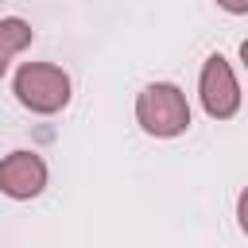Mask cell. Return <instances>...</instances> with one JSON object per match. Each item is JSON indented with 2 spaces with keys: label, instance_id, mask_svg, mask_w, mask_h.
Returning a JSON list of instances; mask_svg holds the SVG:
<instances>
[{
  "label": "cell",
  "instance_id": "obj_1",
  "mask_svg": "<svg viewBox=\"0 0 248 248\" xmlns=\"http://www.w3.org/2000/svg\"><path fill=\"white\" fill-rule=\"evenodd\" d=\"M136 120L155 140H174L190 128V101L174 81H151L136 97Z\"/></svg>",
  "mask_w": 248,
  "mask_h": 248
},
{
  "label": "cell",
  "instance_id": "obj_2",
  "mask_svg": "<svg viewBox=\"0 0 248 248\" xmlns=\"http://www.w3.org/2000/svg\"><path fill=\"white\" fill-rule=\"evenodd\" d=\"M12 93L19 97L23 108L50 116V112H62L70 105V78L54 62H23L12 74Z\"/></svg>",
  "mask_w": 248,
  "mask_h": 248
},
{
  "label": "cell",
  "instance_id": "obj_3",
  "mask_svg": "<svg viewBox=\"0 0 248 248\" xmlns=\"http://www.w3.org/2000/svg\"><path fill=\"white\" fill-rule=\"evenodd\" d=\"M198 97H202L205 116H213V120L236 116V108H240V81H236L232 66L225 62V54H209L205 58L202 78H198Z\"/></svg>",
  "mask_w": 248,
  "mask_h": 248
},
{
  "label": "cell",
  "instance_id": "obj_4",
  "mask_svg": "<svg viewBox=\"0 0 248 248\" xmlns=\"http://www.w3.org/2000/svg\"><path fill=\"white\" fill-rule=\"evenodd\" d=\"M46 186V163L43 155L35 151H12L4 155L0 163V190L16 202H27V198H39Z\"/></svg>",
  "mask_w": 248,
  "mask_h": 248
},
{
  "label": "cell",
  "instance_id": "obj_5",
  "mask_svg": "<svg viewBox=\"0 0 248 248\" xmlns=\"http://www.w3.org/2000/svg\"><path fill=\"white\" fill-rule=\"evenodd\" d=\"M27 43H31V23H23L19 16H4L0 19V66H8Z\"/></svg>",
  "mask_w": 248,
  "mask_h": 248
},
{
  "label": "cell",
  "instance_id": "obj_6",
  "mask_svg": "<svg viewBox=\"0 0 248 248\" xmlns=\"http://www.w3.org/2000/svg\"><path fill=\"white\" fill-rule=\"evenodd\" d=\"M236 225H240V232L248 236V186H244L240 198H236Z\"/></svg>",
  "mask_w": 248,
  "mask_h": 248
},
{
  "label": "cell",
  "instance_id": "obj_7",
  "mask_svg": "<svg viewBox=\"0 0 248 248\" xmlns=\"http://www.w3.org/2000/svg\"><path fill=\"white\" fill-rule=\"evenodd\" d=\"M240 62H244V70H248V39L240 43Z\"/></svg>",
  "mask_w": 248,
  "mask_h": 248
}]
</instances>
